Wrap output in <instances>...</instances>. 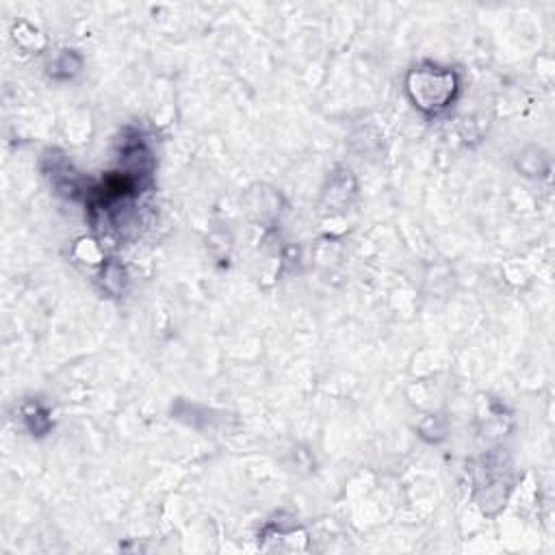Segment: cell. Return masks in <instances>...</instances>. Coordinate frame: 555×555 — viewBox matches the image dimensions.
<instances>
[{
	"instance_id": "1",
	"label": "cell",
	"mask_w": 555,
	"mask_h": 555,
	"mask_svg": "<svg viewBox=\"0 0 555 555\" xmlns=\"http://www.w3.org/2000/svg\"><path fill=\"white\" fill-rule=\"evenodd\" d=\"M457 89L453 72L440 67H418L408 76V93L423 111L444 108Z\"/></svg>"
}]
</instances>
